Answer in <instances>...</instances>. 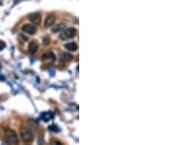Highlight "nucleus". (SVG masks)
<instances>
[{
  "label": "nucleus",
  "instance_id": "2eb2a0df",
  "mask_svg": "<svg viewBox=\"0 0 176 145\" xmlns=\"http://www.w3.org/2000/svg\"><path fill=\"white\" fill-rule=\"evenodd\" d=\"M48 43H50V39L49 38H45L44 39V45H47Z\"/></svg>",
  "mask_w": 176,
  "mask_h": 145
},
{
  "label": "nucleus",
  "instance_id": "20e7f679",
  "mask_svg": "<svg viewBox=\"0 0 176 145\" xmlns=\"http://www.w3.org/2000/svg\"><path fill=\"white\" fill-rule=\"evenodd\" d=\"M56 60V56L52 52H47L42 56V62L44 65H51Z\"/></svg>",
  "mask_w": 176,
  "mask_h": 145
},
{
  "label": "nucleus",
  "instance_id": "9d476101",
  "mask_svg": "<svg viewBox=\"0 0 176 145\" xmlns=\"http://www.w3.org/2000/svg\"><path fill=\"white\" fill-rule=\"evenodd\" d=\"M65 48L67 50L71 51V52H74L77 50V44L76 42H69V43L65 44Z\"/></svg>",
  "mask_w": 176,
  "mask_h": 145
},
{
  "label": "nucleus",
  "instance_id": "ddd939ff",
  "mask_svg": "<svg viewBox=\"0 0 176 145\" xmlns=\"http://www.w3.org/2000/svg\"><path fill=\"white\" fill-rule=\"evenodd\" d=\"M48 128H49L50 131H53V132H59V131H60V128H59L58 125H50V127Z\"/></svg>",
  "mask_w": 176,
  "mask_h": 145
},
{
  "label": "nucleus",
  "instance_id": "6e6552de",
  "mask_svg": "<svg viewBox=\"0 0 176 145\" xmlns=\"http://www.w3.org/2000/svg\"><path fill=\"white\" fill-rule=\"evenodd\" d=\"M37 50H38V43H37V41L29 42V44H28V51H29V53L33 54V53H35Z\"/></svg>",
  "mask_w": 176,
  "mask_h": 145
},
{
  "label": "nucleus",
  "instance_id": "0eeeda50",
  "mask_svg": "<svg viewBox=\"0 0 176 145\" xmlns=\"http://www.w3.org/2000/svg\"><path fill=\"white\" fill-rule=\"evenodd\" d=\"M55 21H56V16L54 14L48 15L47 17H46V19H45V23H44L45 28H49V26H52L55 24Z\"/></svg>",
  "mask_w": 176,
  "mask_h": 145
},
{
  "label": "nucleus",
  "instance_id": "7ed1b4c3",
  "mask_svg": "<svg viewBox=\"0 0 176 145\" xmlns=\"http://www.w3.org/2000/svg\"><path fill=\"white\" fill-rule=\"evenodd\" d=\"M76 36V29L70 28V29H64L62 31V33H61L60 37H61V39H63V40H68V39L73 38Z\"/></svg>",
  "mask_w": 176,
  "mask_h": 145
},
{
  "label": "nucleus",
  "instance_id": "39448f33",
  "mask_svg": "<svg viewBox=\"0 0 176 145\" xmlns=\"http://www.w3.org/2000/svg\"><path fill=\"white\" fill-rule=\"evenodd\" d=\"M22 29L24 33H26V34H29V36L35 33V31H36V28L34 26V25H30V24H26V25H24L22 26Z\"/></svg>",
  "mask_w": 176,
  "mask_h": 145
},
{
  "label": "nucleus",
  "instance_id": "4468645a",
  "mask_svg": "<svg viewBox=\"0 0 176 145\" xmlns=\"http://www.w3.org/2000/svg\"><path fill=\"white\" fill-rule=\"evenodd\" d=\"M5 47H6V44H5V42H3V41H0V51H1V50H3Z\"/></svg>",
  "mask_w": 176,
  "mask_h": 145
},
{
  "label": "nucleus",
  "instance_id": "1a4fd4ad",
  "mask_svg": "<svg viewBox=\"0 0 176 145\" xmlns=\"http://www.w3.org/2000/svg\"><path fill=\"white\" fill-rule=\"evenodd\" d=\"M40 118L44 122H49L50 120H52L53 118H54V115H53V113L51 112H43L40 115Z\"/></svg>",
  "mask_w": 176,
  "mask_h": 145
},
{
  "label": "nucleus",
  "instance_id": "423d86ee",
  "mask_svg": "<svg viewBox=\"0 0 176 145\" xmlns=\"http://www.w3.org/2000/svg\"><path fill=\"white\" fill-rule=\"evenodd\" d=\"M28 20L33 23V25H38L41 22V14L40 13H33L28 16Z\"/></svg>",
  "mask_w": 176,
  "mask_h": 145
},
{
  "label": "nucleus",
  "instance_id": "f03ea898",
  "mask_svg": "<svg viewBox=\"0 0 176 145\" xmlns=\"http://www.w3.org/2000/svg\"><path fill=\"white\" fill-rule=\"evenodd\" d=\"M20 136L22 138V140L26 143H30V142L33 141L34 135L33 132L31 131L30 128H22L20 130Z\"/></svg>",
  "mask_w": 176,
  "mask_h": 145
},
{
  "label": "nucleus",
  "instance_id": "f8f14e48",
  "mask_svg": "<svg viewBox=\"0 0 176 145\" xmlns=\"http://www.w3.org/2000/svg\"><path fill=\"white\" fill-rule=\"evenodd\" d=\"M61 57H62V60L67 61V62H70V61L73 60V56H71V54H68V53H62Z\"/></svg>",
  "mask_w": 176,
  "mask_h": 145
},
{
  "label": "nucleus",
  "instance_id": "9b49d317",
  "mask_svg": "<svg viewBox=\"0 0 176 145\" xmlns=\"http://www.w3.org/2000/svg\"><path fill=\"white\" fill-rule=\"evenodd\" d=\"M64 29H65V25L64 24H58L55 26H52V31L53 33H59V31H61Z\"/></svg>",
  "mask_w": 176,
  "mask_h": 145
},
{
  "label": "nucleus",
  "instance_id": "f257e3e1",
  "mask_svg": "<svg viewBox=\"0 0 176 145\" xmlns=\"http://www.w3.org/2000/svg\"><path fill=\"white\" fill-rule=\"evenodd\" d=\"M4 140H5V142H6V143L17 144V143H19L18 134L16 133L15 130H11V128H5Z\"/></svg>",
  "mask_w": 176,
  "mask_h": 145
}]
</instances>
